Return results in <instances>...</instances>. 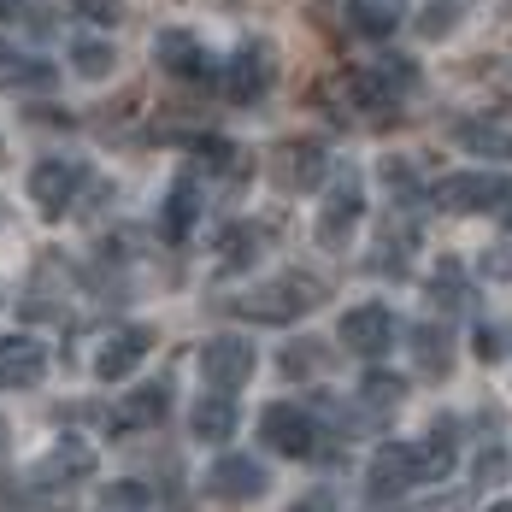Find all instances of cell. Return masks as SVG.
<instances>
[{"label": "cell", "instance_id": "cell-1", "mask_svg": "<svg viewBox=\"0 0 512 512\" xmlns=\"http://www.w3.org/2000/svg\"><path fill=\"white\" fill-rule=\"evenodd\" d=\"M412 89H418L412 59H377V65H359L354 77H348V101L359 112H389L395 101H407Z\"/></svg>", "mask_w": 512, "mask_h": 512}, {"label": "cell", "instance_id": "cell-2", "mask_svg": "<svg viewBox=\"0 0 512 512\" xmlns=\"http://www.w3.org/2000/svg\"><path fill=\"white\" fill-rule=\"evenodd\" d=\"M259 436H265V448L283 454V460H312V454H318V424H312V412L289 407V401H277V407L259 412Z\"/></svg>", "mask_w": 512, "mask_h": 512}, {"label": "cell", "instance_id": "cell-3", "mask_svg": "<svg viewBox=\"0 0 512 512\" xmlns=\"http://www.w3.org/2000/svg\"><path fill=\"white\" fill-rule=\"evenodd\" d=\"M254 365H259V354H254V342H242V336H212L201 348V377L218 395H236L254 377Z\"/></svg>", "mask_w": 512, "mask_h": 512}, {"label": "cell", "instance_id": "cell-4", "mask_svg": "<svg viewBox=\"0 0 512 512\" xmlns=\"http://www.w3.org/2000/svg\"><path fill=\"white\" fill-rule=\"evenodd\" d=\"M83 183H89L83 159H36V165H30V201L42 206L48 218H59L65 206L77 201Z\"/></svg>", "mask_w": 512, "mask_h": 512}, {"label": "cell", "instance_id": "cell-5", "mask_svg": "<svg viewBox=\"0 0 512 512\" xmlns=\"http://www.w3.org/2000/svg\"><path fill=\"white\" fill-rule=\"evenodd\" d=\"M507 183L512 177H495V171H454V177H442L430 189V201L442 206V212H489L507 195Z\"/></svg>", "mask_w": 512, "mask_h": 512}, {"label": "cell", "instance_id": "cell-6", "mask_svg": "<svg viewBox=\"0 0 512 512\" xmlns=\"http://www.w3.org/2000/svg\"><path fill=\"white\" fill-rule=\"evenodd\" d=\"M336 336H342V348H348V354L377 359V354H389V342H395V312L377 307V301L348 307V312H342V324H336Z\"/></svg>", "mask_w": 512, "mask_h": 512}, {"label": "cell", "instance_id": "cell-7", "mask_svg": "<svg viewBox=\"0 0 512 512\" xmlns=\"http://www.w3.org/2000/svg\"><path fill=\"white\" fill-rule=\"evenodd\" d=\"M359 212H365V189H359V177L348 171V177L330 183V195H324V206H318V242H324V248H348Z\"/></svg>", "mask_w": 512, "mask_h": 512}, {"label": "cell", "instance_id": "cell-8", "mask_svg": "<svg viewBox=\"0 0 512 512\" xmlns=\"http://www.w3.org/2000/svg\"><path fill=\"white\" fill-rule=\"evenodd\" d=\"M307 307H318V283L312 277H283V283L248 295V301H236V312H248L259 324H289L295 312H307Z\"/></svg>", "mask_w": 512, "mask_h": 512}, {"label": "cell", "instance_id": "cell-9", "mask_svg": "<svg viewBox=\"0 0 512 512\" xmlns=\"http://www.w3.org/2000/svg\"><path fill=\"white\" fill-rule=\"evenodd\" d=\"M154 65L165 77H177V83H206L218 65H212V53L189 36V30H159L154 36Z\"/></svg>", "mask_w": 512, "mask_h": 512}, {"label": "cell", "instance_id": "cell-10", "mask_svg": "<svg viewBox=\"0 0 512 512\" xmlns=\"http://www.w3.org/2000/svg\"><path fill=\"white\" fill-rule=\"evenodd\" d=\"M271 48L265 42H242V48L230 53V65H224V95L236 106H248V101H259L265 89H271Z\"/></svg>", "mask_w": 512, "mask_h": 512}, {"label": "cell", "instance_id": "cell-11", "mask_svg": "<svg viewBox=\"0 0 512 512\" xmlns=\"http://www.w3.org/2000/svg\"><path fill=\"white\" fill-rule=\"evenodd\" d=\"M212 495L218 501H230V507H248V501H259L265 489H271V471L259 460H248V454H224V460L212 465Z\"/></svg>", "mask_w": 512, "mask_h": 512}, {"label": "cell", "instance_id": "cell-12", "mask_svg": "<svg viewBox=\"0 0 512 512\" xmlns=\"http://www.w3.org/2000/svg\"><path fill=\"white\" fill-rule=\"evenodd\" d=\"M148 348H154V330H148V324L112 330V336L101 342V354H95V377H101V383H124V377L148 359Z\"/></svg>", "mask_w": 512, "mask_h": 512}, {"label": "cell", "instance_id": "cell-13", "mask_svg": "<svg viewBox=\"0 0 512 512\" xmlns=\"http://www.w3.org/2000/svg\"><path fill=\"white\" fill-rule=\"evenodd\" d=\"M48 377V348L36 336H0V389H36Z\"/></svg>", "mask_w": 512, "mask_h": 512}, {"label": "cell", "instance_id": "cell-14", "mask_svg": "<svg viewBox=\"0 0 512 512\" xmlns=\"http://www.w3.org/2000/svg\"><path fill=\"white\" fill-rule=\"evenodd\" d=\"M271 171H277V183H283V189H318V183H324V171H330V159H324L318 142H283Z\"/></svg>", "mask_w": 512, "mask_h": 512}, {"label": "cell", "instance_id": "cell-15", "mask_svg": "<svg viewBox=\"0 0 512 512\" xmlns=\"http://www.w3.org/2000/svg\"><path fill=\"white\" fill-rule=\"evenodd\" d=\"M412 483H418L412 442H383L377 460H371V495H407Z\"/></svg>", "mask_w": 512, "mask_h": 512}, {"label": "cell", "instance_id": "cell-16", "mask_svg": "<svg viewBox=\"0 0 512 512\" xmlns=\"http://www.w3.org/2000/svg\"><path fill=\"white\" fill-rule=\"evenodd\" d=\"M77 477H95V448L83 436H65V442L48 448V460L36 465V483H77Z\"/></svg>", "mask_w": 512, "mask_h": 512}, {"label": "cell", "instance_id": "cell-17", "mask_svg": "<svg viewBox=\"0 0 512 512\" xmlns=\"http://www.w3.org/2000/svg\"><path fill=\"white\" fill-rule=\"evenodd\" d=\"M407 12H412V0H348V24L359 36H371V42H389L407 24Z\"/></svg>", "mask_w": 512, "mask_h": 512}, {"label": "cell", "instance_id": "cell-18", "mask_svg": "<svg viewBox=\"0 0 512 512\" xmlns=\"http://www.w3.org/2000/svg\"><path fill=\"white\" fill-rule=\"evenodd\" d=\"M195 218H201V183H195V177H177V183H171V195H165V212H159L165 242H189Z\"/></svg>", "mask_w": 512, "mask_h": 512}, {"label": "cell", "instance_id": "cell-19", "mask_svg": "<svg viewBox=\"0 0 512 512\" xmlns=\"http://www.w3.org/2000/svg\"><path fill=\"white\" fill-rule=\"evenodd\" d=\"M412 460H418V483H436L454 471V418H436L424 442H412Z\"/></svg>", "mask_w": 512, "mask_h": 512}, {"label": "cell", "instance_id": "cell-20", "mask_svg": "<svg viewBox=\"0 0 512 512\" xmlns=\"http://www.w3.org/2000/svg\"><path fill=\"white\" fill-rule=\"evenodd\" d=\"M171 407V389L165 383H142V389H130L118 412H112V430H142V424H159Z\"/></svg>", "mask_w": 512, "mask_h": 512}, {"label": "cell", "instance_id": "cell-21", "mask_svg": "<svg viewBox=\"0 0 512 512\" xmlns=\"http://www.w3.org/2000/svg\"><path fill=\"white\" fill-rule=\"evenodd\" d=\"M454 142H460L465 154H477V159H512V130L483 124V118H465L460 130H454Z\"/></svg>", "mask_w": 512, "mask_h": 512}, {"label": "cell", "instance_id": "cell-22", "mask_svg": "<svg viewBox=\"0 0 512 512\" xmlns=\"http://www.w3.org/2000/svg\"><path fill=\"white\" fill-rule=\"evenodd\" d=\"M195 436H201V442H230V436H236V401H230V395H201V407H195Z\"/></svg>", "mask_w": 512, "mask_h": 512}, {"label": "cell", "instance_id": "cell-23", "mask_svg": "<svg viewBox=\"0 0 512 512\" xmlns=\"http://www.w3.org/2000/svg\"><path fill=\"white\" fill-rule=\"evenodd\" d=\"M259 259V230L254 224H230L224 236H218V265L224 271H248Z\"/></svg>", "mask_w": 512, "mask_h": 512}, {"label": "cell", "instance_id": "cell-24", "mask_svg": "<svg viewBox=\"0 0 512 512\" xmlns=\"http://www.w3.org/2000/svg\"><path fill=\"white\" fill-rule=\"evenodd\" d=\"M71 65H77V77H89V83H101V77H112V48L106 42H71Z\"/></svg>", "mask_w": 512, "mask_h": 512}, {"label": "cell", "instance_id": "cell-25", "mask_svg": "<svg viewBox=\"0 0 512 512\" xmlns=\"http://www.w3.org/2000/svg\"><path fill=\"white\" fill-rule=\"evenodd\" d=\"M359 395H365L377 412H389V407H401V401H407V383H401V377H389V371H371Z\"/></svg>", "mask_w": 512, "mask_h": 512}, {"label": "cell", "instance_id": "cell-26", "mask_svg": "<svg viewBox=\"0 0 512 512\" xmlns=\"http://www.w3.org/2000/svg\"><path fill=\"white\" fill-rule=\"evenodd\" d=\"M465 6H471V0H430V6H424V18H418V30H424V36H448V30L460 24Z\"/></svg>", "mask_w": 512, "mask_h": 512}, {"label": "cell", "instance_id": "cell-27", "mask_svg": "<svg viewBox=\"0 0 512 512\" xmlns=\"http://www.w3.org/2000/svg\"><path fill=\"white\" fill-rule=\"evenodd\" d=\"M101 512H148V489L142 483H112V489H101Z\"/></svg>", "mask_w": 512, "mask_h": 512}, {"label": "cell", "instance_id": "cell-28", "mask_svg": "<svg viewBox=\"0 0 512 512\" xmlns=\"http://www.w3.org/2000/svg\"><path fill=\"white\" fill-rule=\"evenodd\" d=\"M195 154H201L206 165H212V171H224V165H230V159H236V148H230V142H224V136H201V142H195Z\"/></svg>", "mask_w": 512, "mask_h": 512}, {"label": "cell", "instance_id": "cell-29", "mask_svg": "<svg viewBox=\"0 0 512 512\" xmlns=\"http://www.w3.org/2000/svg\"><path fill=\"white\" fill-rule=\"evenodd\" d=\"M71 12L89 24H118V0H71Z\"/></svg>", "mask_w": 512, "mask_h": 512}, {"label": "cell", "instance_id": "cell-30", "mask_svg": "<svg viewBox=\"0 0 512 512\" xmlns=\"http://www.w3.org/2000/svg\"><path fill=\"white\" fill-rule=\"evenodd\" d=\"M418 359H424L430 371H448V342L436 348V330H418Z\"/></svg>", "mask_w": 512, "mask_h": 512}, {"label": "cell", "instance_id": "cell-31", "mask_svg": "<svg viewBox=\"0 0 512 512\" xmlns=\"http://www.w3.org/2000/svg\"><path fill=\"white\" fill-rule=\"evenodd\" d=\"M295 512H336V495L330 489H312L307 501H295Z\"/></svg>", "mask_w": 512, "mask_h": 512}, {"label": "cell", "instance_id": "cell-32", "mask_svg": "<svg viewBox=\"0 0 512 512\" xmlns=\"http://www.w3.org/2000/svg\"><path fill=\"white\" fill-rule=\"evenodd\" d=\"M477 359H483V365L501 359V336H495V330H477Z\"/></svg>", "mask_w": 512, "mask_h": 512}, {"label": "cell", "instance_id": "cell-33", "mask_svg": "<svg viewBox=\"0 0 512 512\" xmlns=\"http://www.w3.org/2000/svg\"><path fill=\"white\" fill-rule=\"evenodd\" d=\"M24 6H30V0H0V24H12V18H18Z\"/></svg>", "mask_w": 512, "mask_h": 512}, {"label": "cell", "instance_id": "cell-34", "mask_svg": "<svg viewBox=\"0 0 512 512\" xmlns=\"http://www.w3.org/2000/svg\"><path fill=\"white\" fill-rule=\"evenodd\" d=\"M501 224L512 230V183H507V195H501Z\"/></svg>", "mask_w": 512, "mask_h": 512}, {"label": "cell", "instance_id": "cell-35", "mask_svg": "<svg viewBox=\"0 0 512 512\" xmlns=\"http://www.w3.org/2000/svg\"><path fill=\"white\" fill-rule=\"evenodd\" d=\"M483 512H512V501H495V507H483Z\"/></svg>", "mask_w": 512, "mask_h": 512}]
</instances>
